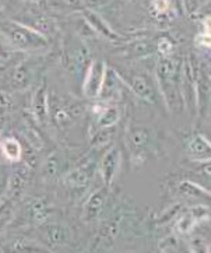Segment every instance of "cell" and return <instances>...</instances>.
Instances as JSON below:
<instances>
[{"label":"cell","mask_w":211,"mask_h":253,"mask_svg":"<svg viewBox=\"0 0 211 253\" xmlns=\"http://www.w3.org/2000/svg\"><path fill=\"white\" fill-rule=\"evenodd\" d=\"M24 136H25V139H27L28 146H31L34 150H40V148L43 146V140H42L41 134L35 130V127H33V126L25 127Z\"/></svg>","instance_id":"obj_16"},{"label":"cell","mask_w":211,"mask_h":253,"mask_svg":"<svg viewBox=\"0 0 211 253\" xmlns=\"http://www.w3.org/2000/svg\"><path fill=\"white\" fill-rule=\"evenodd\" d=\"M6 122H7V111L0 108V136H1V131L6 126Z\"/></svg>","instance_id":"obj_21"},{"label":"cell","mask_w":211,"mask_h":253,"mask_svg":"<svg viewBox=\"0 0 211 253\" xmlns=\"http://www.w3.org/2000/svg\"><path fill=\"white\" fill-rule=\"evenodd\" d=\"M102 199L98 196V195H94L88 200V203L85 206V217L87 218H94L98 214V210H99V206L102 203H99Z\"/></svg>","instance_id":"obj_17"},{"label":"cell","mask_w":211,"mask_h":253,"mask_svg":"<svg viewBox=\"0 0 211 253\" xmlns=\"http://www.w3.org/2000/svg\"><path fill=\"white\" fill-rule=\"evenodd\" d=\"M89 178H91V168H89V165L87 163H82L77 164L74 168L66 172L62 180H63L66 188L77 192L79 189H84L88 185Z\"/></svg>","instance_id":"obj_10"},{"label":"cell","mask_w":211,"mask_h":253,"mask_svg":"<svg viewBox=\"0 0 211 253\" xmlns=\"http://www.w3.org/2000/svg\"><path fill=\"white\" fill-rule=\"evenodd\" d=\"M105 79V69L104 63L95 60L92 62L85 72L83 80V92L87 98H95L102 90V83Z\"/></svg>","instance_id":"obj_6"},{"label":"cell","mask_w":211,"mask_h":253,"mask_svg":"<svg viewBox=\"0 0 211 253\" xmlns=\"http://www.w3.org/2000/svg\"><path fill=\"white\" fill-rule=\"evenodd\" d=\"M98 0H82V4L83 6H85V7H92L94 4H97Z\"/></svg>","instance_id":"obj_22"},{"label":"cell","mask_w":211,"mask_h":253,"mask_svg":"<svg viewBox=\"0 0 211 253\" xmlns=\"http://www.w3.org/2000/svg\"><path fill=\"white\" fill-rule=\"evenodd\" d=\"M24 148L21 141L13 136H0V155L10 164H20L23 161Z\"/></svg>","instance_id":"obj_11"},{"label":"cell","mask_w":211,"mask_h":253,"mask_svg":"<svg viewBox=\"0 0 211 253\" xmlns=\"http://www.w3.org/2000/svg\"><path fill=\"white\" fill-rule=\"evenodd\" d=\"M0 34L7 40L8 43L14 49L41 50L48 46V40L24 23H18L13 20H1Z\"/></svg>","instance_id":"obj_1"},{"label":"cell","mask_w":211,"mask_h":253,"mask_svg":"<svg viewBox=\"0 0 211 253\" xmlns=\"http://www.w3.org/2000/svg\"><path fill=\"white\" fill-rule=\"evenodd\" d=\"M16 212V199L4 196L0 200V232L7 227Z\"/></svg>","instance_id":"obj_13"},{"label":"cell","mask_w":211,"mask_h":253,"mask_svg":"<svg viewBox=\"0 0 211 253\" xmlns=\"http://www.w3.org/2000/svg\"><path fill=\"white\" fill-rule=\"evenodd\" d=\"M69 171V161L65 155L59 151H53L49 154L43 163L42 175L48 180H56L59 178H63L66 172Z\"/></svg>","instance_id":"obj_9"},{"label":"cell","mask_w":211,"mask_h":253,"mask_svg":"<svg viewBox=\"0 0 211 253\" xmlns=\"http://www.w3.org/2000/svg\"><path fill=\"white\" fill-rule=\"evenodd\" d=\"M118 119V115L115 109H108L105 112H102L99 116V125L101 126H108V125H112Z\"/></svg>","instance_id":"obj_19"},{"label":"cell","mask_w":211,"mask_h":253,"mask_svg":"<svg viewBox=\"0 0 211 253\" xmlns=\"http://www.w3.org/2000/svg\"><path fill=\"white\" fill-rule=\"evenodd\" d=\"M0 4H1V0H0Z\"/></svg>","instance_id":"obj_24"},{"label":"cell","mask_w":211,"mask_h":253,"mask_svg":"<svg viewBox=\"0 0 211 253\" xmlns=\"http://www.w3.org/2000/svg\"><path fill=\"white\" fill-rule=\"evenodd\" d=\"M37 231L43 239V245L49 251L66 249L73 244V232L63 222H50L46 221L37 227Z\"/></svg>","instance_id":"obj_2"},{"label":"cell","mask_w":211,"mask_h":253,"mask_svg":"<svg viewBox=\"0 0 211 253\" xmlns=\"http://www.w3.org/2000/svg\"><path fill=\"white\" fill-rule=\"evenodd\" d=\"M50 211H52L50 204L45 197L34 196L25 200L24 218L34 227H38V225L49 221Z\"/></svg>","instance_id":"obj_5"},{"label":"cell","mask_w":211,"mask_h":253,"mask_svg":"<svg viewBox=\"0 0 211 253\" xmlns=\"http://www.w3.org/2000/svg\"><path fill=\"white\" fill-rule=\"evenodd\" d=\"M35 79V65L30 60H23L10 69L6 77V85L10 91H23L30 88Z\"/></svg>","instance_id":"obj_3"},{"label":"cell","mask_w":211,"mask_h":253,"mask_svg":"<svg viewBox=\"0 0 211 253\" xmlns=\"http://www.w3.org/2000/svg\"><path fill=\"white\" fill-rule=\"evenodd\" d=\"M31 3H37V4H42V3H46V0H28Z\"/></svg>","instance_id":"obj_23"},{"label":"cell","mask_w":211,"mask_h":253,"mask_svg":"<svg viewBox=\"0 0 211 253\" xmlns=\"http://www.w3.org/2000/svg\"><path fill=\"white\" fill-rule=\"evenodd\" d=\"M31 114L35 122L45 125L49 122V94L46 83L42 82L34 92L31 99Z\"/></svg>","instance_id":"obj_7"},{"label":"cell","mask_w":211,"mask_h":253,"mask_svg":"<svg viewBox=\"0 0 211 253\" xmlns=\"http://www.w3.org/2000/svg\"><path fill=\"white\" fill-rule=\"evenodd\" d=\"M31 167H28L27 164H23L20 167H17L16 169L13 171V173H10L8 176L7 190H6V196L11 197V199H18L23 195V192L27 188L30 178H31Z\"/></svg>","instance_id":"obj_8"},{"label":"cell","mask_w":211,"mask_h":253,"mask_svg":"<svg viewBox=\"0 0 211 253\" xmlns=\"http://www.w3.org/2000/svg\"><path fill=\"white\" fill-rule=\"evenodd\" d=\"M116 163H118V154L115 151H109L101 163V173H102V178L106 183H109L114 176Z\"/></svg>","instance_id":"obj_15"},{"label":"cell","mask_w":211,"mask_h":253,"mask_svg":"<svg viewBox=\"0 0 211 253\" xmlns=\"http://www.w3.org/2000/svg\"><path fill=\"white\" fill-rule=\"evenodd\" d=\"M11 251L14 252H50L43 244H38L30 238H18L13 242Z\"/></svg>","instance_id":"obj_14"},{"label":"cell","mask_w":211,"mask_h":253,"mask_svg":"<svg viewBox=\"0 0 211 253\" xmlns=\"http://www.w3.org/2000/svg\"><path fill=\"white\" fill-rule=\"evenodd\" d=\"M91 63H88V55L84 46L79 45V42H73L65 53V66L67 72L76 77V80L79 79V76L84 74L89 67Z\"/></svg>","instance_id":"obj_4"},{"label":"cell","mask_w":211,"mask_h":253,"mask_svg":"<svg viewBox=\"0 0 211 253\" xmlns=\"http://www.w3.org/2000/svg\"><path fill=\"white\" fill-rule=\"evenodd\" d=\"M28 27H31L34 28L37 33H40L41 35H43L46 40H48L49 37H52V35H55V30H56V27H55V23L46 16H33L28 18V21L24 23Z\"/></svg>","instance_id":"obj_12"},{"label":"cell","mask_w":211,"mask_h":253,"mask_svg":"<svg viewBox=\"0 0 211 253\" xmlns=\"http://www.w3.org/2000/svg\"><path fill=\"white\" fill-rule=\"evenodd\" d=\"M14 105V99H13V95L6 90H0V108L3 109H11Z\"/></svg>","instance_id":"obj_18"},{"label":"cell","mask_w":211,"mask_h":253,"mask_svg":"<svg viewBox=\"0 0 211 253\" xmlns=\"http://www.w3.org/2000/svg\"><path fill=\"white\" fill-rule=\"evenodd\" d=\"M7 183H8V176L6 172L0 171V200L1 197L6 195V190H7Z\"/></svg>","instance_id":"obj_20"}]
</instances>
